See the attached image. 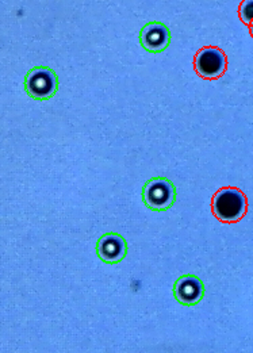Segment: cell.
Returning a JSON list of instances; mask_svg holds the SVG:
<instances>
[{
    "label": "cell",
    "instance_id": "9c48e42d",
    "mask_svg": "<svg viewBox=\"0 0 253 353\" xmlns=\"http://www.w3.org/2000/svg\"><path fill=\"white\" fill-rule=\"evenodd\" d=\"M250 32H251V36L253 37V26H251V28H250Z\"/></svg>",
    "mask_w": 253,
    "mask_h": 353
},
{
    "label": "cell",
    "instance_id": "52a82bcc",
    "mask_svg": "<svg viewBox=\"0 0 253 353\" xmlns=\"http://www.w3.org/2000/svg\"><path fill=\"white\" fill-rule=\"evenodd\" d=\"M140 42L145 50L150 53H160L165 50L171 42L168 28L160 22H150L145 25L140 34Z\"/></svg>",
    "mask_w": 253,
    "mask_h": 353
},
{
    "label": "cell",
    "instance_id": "ba28073f",
    "mask_svg": "<svg viewBox=\"0 0 253 353\" xmlns=\"http://www.w3.org/2000/svg\"><path fill=\"white\" fill-rule=\"evenodd\" d=\"M240 19L244 25L250 26L253 23V0H244L240 6Z\"/></svg>",
    "mask_w": 253,
    "mask_h": 353
},
{
    "label": "cell",
    "instance_id": "6da1fadb",
    "mask_svg": "<svg viewBox=\"0 0 253 353\" xmlns=\"http://www.w3.org/2000/svg\"><path fill=\"white\" fill-rule=\"evenodd\" d=\"M212 212L223 223L239 222L248 212L247 196L240 188L223 187L213 195Z\"/></svg>",
    "mask_w": 253,
    "mask_h": 353
},
{
    "label": "cell",
    "instance_id": "7a4b0ae2",
    "mask_svg": "<svg viewBox=\"0 0 253 353\" xmlns=\"http://www.w3.org/2000/svg\"><path fill=\"white\" fill-rule=\"evenodd\" d=\"M144 203L153 212H164L172 208L176 201V188L165 177H153L145 183Z\"/></svg>",
    "mask_w": 253,
    "mask_h": 353
},
{
    "label": "cell",
    "instance_id": "8992f818",
    "mask_svg": "<svg viewBox=\"0 0 253 353\" xmlns=\"http://www.w3.org/2000/svg\"><path fill=\"white\" fill-rule=\"evenodd\" d=\"M97 252L102 261L108 264H118L128 254V244L121 234L108 233L99 239Z\"/></svg>",
    "mask_w": 253,
    "mask_h": 353
},
{
    "label": "cell",
    "instance_id": "277c9868",
    "mask_svg": "<svg viewBox=\"0 0 253 353\" xmlns=\"http://www.w3.org/2000/svg\"><path fill=\"white\" fill-rule=\"evenodd\" d=\"M194 65L201 77L214 80L226 71L227 60L225 53L217 46H206L196 53Z\"/></svg>",
    "mask_w": 253,
    "mask_h": 353
},
{
    "label": "cell",
    "instance_id": "5b68a950",
    "mask_svg": "<svg viewBox=\"0 0 253 353\" xmlns=\"http://www.w3.org/2000/svg\"><path fill=\"white\" fill-rule=\"evenodd\" d=\"M174 295L181 305L195 306L205 296V285L198 276L184 275L175 283Z\"/></svg>",
    "mask_w": 253,
    "mask_h": 353
},
{
    "label": "cell",
    "instance_id": "3957f363",
    "mask_svg": "<svg viewBox=\"0 0 253 353\" xmlns=\"http://www.w3.org/2000/svg\"><path fill=\"white\" fill-rule=\"evenodd\" d=\"M25 90L37 101L50 99L59 91V77L48 67H36L25 77Z\"/></svg>",
    "mask_w": 253,
    "mask_h": 353
}]
</instances>
